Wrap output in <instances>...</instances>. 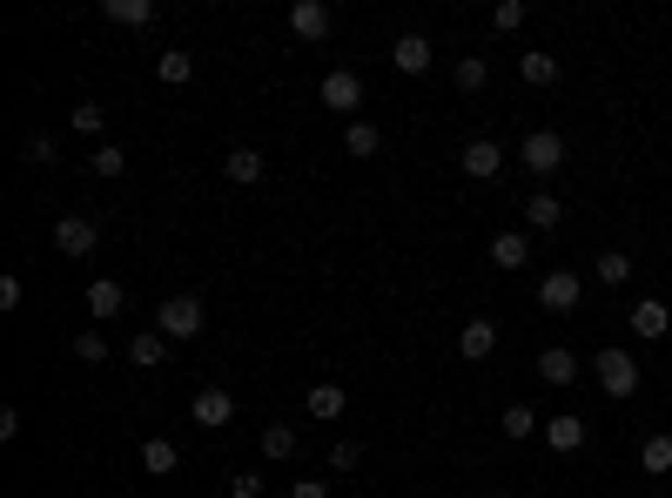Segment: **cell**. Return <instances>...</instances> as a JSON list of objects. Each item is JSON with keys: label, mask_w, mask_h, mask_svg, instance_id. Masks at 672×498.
Segmentation results:
<instances>
[{"label": "cell", "mask_w": 672, "mask_h": 498, "mask_svg": "<svg viewBox=\"0 0 672 498\" xmlns=\"http://www.w3.org/2000/svg\"><path fill=\"white\" fill-rule=\"evenodd\" d=\"M591 377H599V391H606V398H619V404H625V398H639V377H646V371H639V357H632V351L606 343V351L591 357Z\"/></svg>", "instance_id": "6da1fadb"}, {"label": "cell", "mask_w": 672, "mask_h": 498, "mask_svg": "<svg viewBox=\"0 0 672 498\" xmlns=\"http://www.w3.org/2000/svg\"><path fill=\"white\" fill-rule=\"evenodd\" d=\"M203 296H188V290H175L169 303H162V311H155V330H162L169 343H182V337H203Z\"/></svg>", "instance_id": "7a4b0ae2"}, {"label": "cell", "mask_w": 672, "mask_h": 498, "mask_svg": "<svg viewBox=\"0 0 672 498\" xmlns=\"http://www.w3.org/2000/svg\"><path fill=\"white\" fill-rule=\"evenodd\" d=\"M518 162H525L532 175H559V169H565V135H559V129H532L525 148H518Z\"/></svg>", "instance_id": "3957f363"}, {"label": "cell", "mask_w": 672, "mask_h": 498, "mask_svg": "<svg viewBox=\"0 0 672 498\" xmlns=\"http://www.w3.org/2000/svg\"><path fill=\"white\" fill-rule=\"evenodd\" d=\"M316 95H323V108H337V114H357L364 108V74L357 68H330Z\"/></svg>", "instance_id": "277c9868"}, {"label": "cell", "mask_w": 672, "mask_h": 498, "mask_svg": "<svg viewBox=\"0 0 672 498\" xmlns=\"http://www.w3.org/2000/svg\"><path fill=\"white\" fill-rule=\"evenodd\" d=\"M95 243H101V216H61L54 222V250L61 256H95Z\"/></svg>", "instance_id": "5b68a950"}, {"label": "cell", "mask_w": 672, "mask_h": 498, "mask_svg": "<svg viewBox=\"0 0 672 498\" xmlns=\"http://www.w3.org/2000/svg\"><path fill=\"white\" fill-rule=\"evenodd\" d=\"M578 296H585V277H578V270H551V277L538 283V303H545L551 317H572Z\"/></svg>", "instance_id": "8992f818"}, {"label": "cell", "mask_w": 672, "mask_h": 498, "mask_svg": "<svg viewBox=\"0 0 672 498\" xmlns=\"http://www.w3.org/2000/svg\"><path fill=\"white\" fill-rule=\"evenodd\" d=\"M188 417H195L203 432H222L229 417H235V398H229L222 385H203V391H195V404H188Z\"/></svg>", "instance_id": "52a82bcc"}, {"label": "cell", "mask_w": 672, "mask_h": 498, "mask_svg": "<svg viewBox=\"0 0 672 498\" xmlns=\"http://www.w3.org/2000/svg\"><path fill=\"white\" fill-rule=\"evenodd\" d=\"M330 27H337L330 0H296V8H290V34H296V41H323Z\"/></svg>", "instance_id": "ba28073f"}, {"label": "cell", "mask_w": 672, "mask_h": 498, "mask_svg": "<svg viewBox=\"0 0 672 498\" xmlns=\"http://www.w3.org/2000/svg\"><path fill=\"white\" fill-rule=\"evenodd\" d=\"M491 351H498V324H491V317H471V324L457 330V357H464V364H485Z\"/></svg>", "instance_id": "9c48e42d"}, {"label": "cell", "mask_w": 672, "mask_h": 498, "mask_svg": "<svg viewBox=\"0 0 672 498\" xmlns=\"http://www.w3.org/2000/svg\"><path fill=\"white\" fill-rule=\"evenodd\" d=\"M122 311H129V290L114 283V277H95V283H88V317H95V324H114Z\"/></svg>", "instance_id": "30bf717a"}, {"label": "cell", "mask_w": 672, "mask_h": 498, "mask_svg": "<svg viewBox=\"0 0 672 498\" xmlns=\"http://www.w3.org/2000/svg\"><path fill=\"white\" fill-rule=\"evenodd\" d=\"M665 330H672V311H665L659 296H646V303H632V337H639V343H659Z\"/></svg>", "instance_id": "8fae6325"}, {"label": "cell", "mask_w": 672, "mask_h": 498, "mask_svg": "<svg viewBox=\"0 0 672 498\" xmlns=\"http://www.w3.org/2000/svg\"><path fill=\"white\" fill-rule=\"evenodd\" d=\"M538 377H545V385H578V357L565 351V343H545V351H538Z\"/></svg>", "instance_id": "7c38bea8"}, {"label": "cell", "mask_w": 672, "mask_h": 498, "mask_svg": "<svg viewBox=\"0 0 672 498\" xmlns=\"http://www.w3.org/2000/svg\"><path fill=\"white\" fill-rule=\"evenodd\" d=\"M430 61H438V54H430L424 34H398V48H390V68H398V74H430Z\"/></svg>", "instance_id": "4fadbf2b"}, {"label": "cell", "mask_w": 672, "mask_h": 498, "mask_svg": "<svg viewBox=\"0 0 672 498\" xmlns=\"http://www.w3.org/2000/svg\"><path fill=\"white\" fill-rule=\"evenodd\" d=\"M498 169H504V148H498V142H485V135L464 142V175H471V182H491Z\"/></svg>", "instance_id": "5bb4252c"}, {"label": "cell", "mask_w": 672, "mask_h": 498, "mask_svg": "<svg viewBox=\"0 0 672 498\" xmlns=\"http://www.w3.org/2000/svg\"><path fill=\"white\" fill-rule=\"evenodd\" d=\"M491 263H498V270H525V263H532V236H525V229L491 236Z\"/></svg>", "instance_id": "9a60e30c"}, {"label": "cell", "mask_w": 672, "mask_h": 498, "mask_svg": "<svg viewBox=\"0 0 672 498\" xmlns=\"http://www.w3.org/2000/svg\"><path fill=\"white\" fill-rule=\"evenodd\" d=\"M222 175H229V182H243V189H249V182H262V175H269L262 148H229V156H222Z\"/></svg>", "instance_id": "2e32d148"}, {"label": "cell", "mask_w": 672, "mask_h": 498, "mask_svg": "<svg viewBox=\"0 0 672 498\" xmlns=\"http://www.w3.org/2000/svg\"><path fill=\"white\" fill-rule=\"evenodd\" d=\"M545 445L572 458V451L585 445V417H578V411H559V417H551V425H545Z\"/></svg>", "instance_id": "e0dca14e"}, {"label": "cell", "mask_w": 672, "mask_h": 498, "mask_svg": "<svg viewBox=\"0 0 672 498\" xmlns=\"http://www.w3.org/2000/svg\"><path fill=\"white\" fill-rule=\"evenodd\" d=\"M114 27H155V21H162V8H155V0H108V8H101Z\"/></svg>", "instance_id": "ac0fdd59"}, {"label": "cell", "mask_w": 672, "mask_h": 498, "mask_svg": "<svg viewBox=\"0 0 672 498\" xmlns=\"http://www.w3.org/2000/svg\"><path fill=\"white\" fill-rule=\"evenodd\" d=\"M129 357H135L142 371H162V364H169V337H162V330H135V337H129Z\"/></svg>", "instance_id": "d6986e66"}, {"label": "cell", "mask_w": 672, "mask_h": 498, "mask_svg": "<svg viewBox=\"0 0 672 498\" xmlns=\"http://www.w3.org/2000/svg\"><path fill=\"white\" fill-rule=\"evenodd\" d=\"M498 425H504V438H545V417L532 411V404H504V417H498Z\"/></svg>", "instance_id": "ffe728a7"}, {"label": "cell", "mask_w": 672, "mask_h": 498, "mask_svg": "<svg viewBox=\"0 0 672 498\" xmlns=\"http://www.w3.org/2000/svg\"><path fill=\"white\" fill-rule=\"evenodd\" d=\"M343 385H309V417H316V425H337V417H343Z\"/></svg>", "instance_id": "44dd1931"}, {"label": "cell", "mask_w": 672, "mask_h": 498, "mask_svg": "<svg viewBox=\"0 0 672 498\" xmlns=\"http://www.w3.org/2000/svg\"><path fill=\"white\" fill-rule=\"evenodd\" d=\"M142 465H148L155 478H169V472L182 465V451H175V438H142Z\"/></svg>", "instance_id": "7402d4cb"}, {"label": "cell", "mask_w": 672, "mask_h": 498, "mask_svg": "<svg viewBox=\"0 0 672 498\" xmlns=\"http://www.w3.org/2000/svg\"><path fill=\"white\" fill-rule=\"evenodd\" d=\"M591 277H599L606 290H625V283H632V256H625V250H606L599 263H591Z\"/></svg>", "instance_id": "603a6c76"}, {"label": "cell", "mask_w": 672, "mask_h": 498, "mask_svg": "<svg viewBox=\"0 0 672 498\" xmlns=\"http://www.w3.org/2000/svg\"><path fill=\"white\" fill-rule=\"evenodd\" d=\"M639 465H646L652 478H665V472H672V432H652V438L639 445Z\"/></svg>", "instance_id": "cb8c5ba5"}, {"label": "cell", "mask_w": 672, "mask_h": 498, "mask_svg": "<svg viewBox=\"0 0 672 498\" xmlns=\"http://www.w3.org/2000/svg\"><path fill=\"white\" fill-rule=\"evenodd\" d=\"M155 74H162L169 88H182V82H195V54H188V48H169L162 61H155Z\"/></svg>", "instance_id": "d4e9b609"}, {"label": "cell", "mask_w": 672, "mask_h": 498, "mask_svg": "<svg viewBox=\"0 0 672 498\" xmlns=\"http://www.w3.org/2000/svg\"><path fill=\"white\" fill-rule=\"evenodd\" d=\"M451 82H457V88H464V95H478V88H485V82H491V61H485V54H464V61H457V68H451Z\"/></svg>", "instance_id": "484cf974"}, {"label": "cell", "mask_w": 672, "mask_h": 498, "mask_svg": "<svg viewBox=\"0 0 672 498\" xmlns=\"http://www.w3.org/2000/svg\"><path fill=\"white\" fill-rule=\"evenodd\" d=\"M518 74L532 88H551V82H559V54H518Z\"/></svg>", "instance_id": "4316f807"}, {"label": "cell", "mask_w": 672, "mask_h": 498, "mask_svg": "<svg viewBox=\"0 0 672 498\" xmlns=\"http://www.w3.org/2000/svg\"><path fill=\"white\" fill-rule=\"evenodd\" d=\"M343 148H350V156H357V162H370L377 148H383V135H377L370 122H350V129H343Z\"/></svg>", "instance_id": "83f0119b"}, {"label": "cell", "mask_w": 672, "mask_h": 498, "mask_svg": "<svg viewBox=\"0 0 672 498\" xmlns=\"http://www.w3.org/2000/svg\"><path fill=\"white\" fill-rule=\"evenodd\" d=\"M525 222H532V229H559V222H565L559 196H532V203H525Z\"/></svg>", "instance_id": "f1b7e54d"}, {"label": "cell", "mask_w": 672, "mask_h": 498, "mask_svg": "<svg viewBox=\"0 0 672 498\" xmlns=\"http://www.w3.org/2000/svg\"><path fill=\"white\" fill-rule=\"evenodd\" d=\"M262 458H296V432L290 425H262Z\"/></svg>", "instance_id": "f546056e"}, {"label": "cell", "mask_w": 672, "mask_h": 498, "mask_svg": "<svg viewBox=\"0 0 672 498\" xmlns=\"http://www.w3.org/2000/svg\"><path fill=\"white\" fill-rule=\"evenodd\" d=\"M88 169H95V175H122V169H129V148H114V142H101L95 156H88Z\"/></svg>", "instance_id": "4dcf8cb0"}, {"label": "cell", "mask_w": 672, "mask_h": 498, "mask_svg": "<svg viewBox=\"0 0 672 498\" xmlns=\"http://www.w3.org/2000/svg\"><path fill=\"white\" fill-rule=\"evenodd\" d=\"M101 122H108V108H95V101H82V108L68 114V129H74V135H101Z\"/></svg>", "instance_id": "1f68e13d"}, {"label": "cell", "mask_w": 672, "mask_h": 498, "mask_svg": "<svg viewBox=\"0 0 672 498\" xmlns=\"http://www.w3.org/2000/svg\"><path fill=\"white\" fill-rule=\"evenodd\" d=\"M74 357H82V364H108V337H101V330H82V337H74Z\"/></svg>", "instance_id": "d6a6232c"}, {"label": "cell", "mask_w": 672, "mask_h": 498, "mask_svg": "<svg viewBox=\"0 0 672 498\" xmlns=\"http://www.w3.org/2000/svg\"><path fill=\"white\" fill-rule=\"evenodd\" d=\"M330 465H337V472H357V465H364V445H357V438H337V445H330Z\"/></svg>", "instance_id": "836d02e7"}, {"label": "cell", "mask_w": 672, "mask_h": 498, "mask_svg": "<svg viewBox=\"0 0 672 498\" xmlns=\"http://www.w3.org/2000/svg\"><path fill=\"white\" fill-rule=\"evenodd\" d=\"M21 156H27L34 169H48V162H54V135H27V148H21Z\"/></svg>", "instance_id": "e575fe53"}, {"label": "cell", "mask_w": 672, "mask_h": 498, "mask_svg": "<svg viewBox=\"0 0 672 498\" xmlns=\"http://www.w3.org/2000/svg\"><path fill=\"white\" fill-rule=\"evenodd\" d=\"M491 21H498V27H504V34H518V27H525V0H504V8H498V14H491Z\"/></svg>", "instance_id": "d590c367"}, {"label": "cell", "mask_w": 672, "mask_h": 498, "mask_svg": "<svg viewBox=\"0 0 672 498\" xmlns=\"http://www.w3.org/2000/svg\"><path fill=\"white\" fill-rule=\"evenodd\" d=\"M229 498H262V478H256V472H235V478H229Z\"/></svg>", "instance_id": "8d00e7d4"}, {"label": "cell", "mask_w": 672, "mask_h": 498, "mask_svg": "<svg viewBox=\"0 0 672 498\" xmlns=\"http://www.w3.org/2000/svg\"><path fill=\"white\" fill-rule=\"evenodd\" d=\"M0 311H21V277H0Z\"/></svg>", "instance_id": "74e56055"}, {"label": "cell", "mask_w": 672, "mask_h": 498, "mask_svg": "<svg viewBox=\"0 0 672 498\" xmlns=\"http://www.w3.org/2000/svg\"><path fill=\"white\" fill-rule=\"evenodd\" d=\"M290 498H330V485H316V478H303V485H290Z\"/></svg>", "instance_id": "f35d334b"}, {"label": "cell", "mask_w": 672, "mask_h": 498, "mask_svg": "<svg viewBox=\"0 0 672 498\" xmlns=\"http://www.w3.org/2000/svg\"><path fill=\"white\" fill-rule=\"evenodd\" d=\"M485 498H504V491H485Z\"/></svg>", "instance_id": "ab89813d"}, {"label": "cell", "mask_w": 672, "mask_h": 498, "mask_svg": "<svg viewBox=\"0 0 672 498\" xmlns=\"http://www.w3.org/2000/svg\"><path fill=\"white\" fill-rule=\"evenodd\" d=\"M652 498H665V491H652Z\"/></svg>", "instance_id": "60d3db41"}]
</instances>
